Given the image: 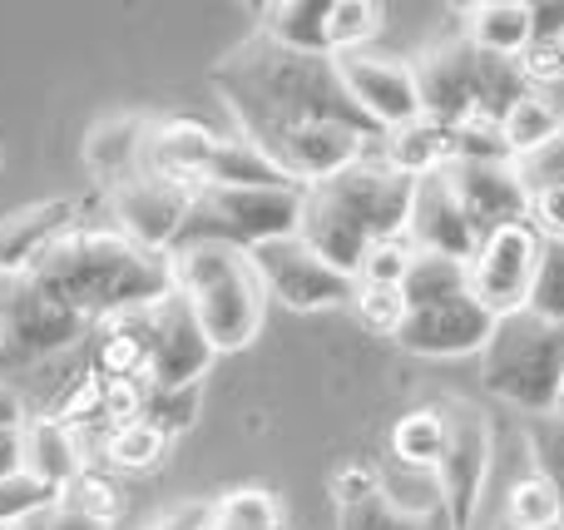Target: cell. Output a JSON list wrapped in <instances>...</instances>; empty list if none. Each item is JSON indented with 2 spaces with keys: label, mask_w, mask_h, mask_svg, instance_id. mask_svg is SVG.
Wrapping results in <instances>:
<instances>
[{
  "label": "cell",
  "mask_w": 564,
  "mask_h": 530,
  "mask_svg": "<svg viewBox=\"0 0 564 530\" xmlns=\"http://www.w3.org/2000/svg\"><path fill=\"white\" fill-rule=\"evenodd\" d=\"M214 85L224 89L234 119L243 125V139H253L258 149L307 125H351V129H367V134H381L351 105L347 85L337 75V60L297 55V50H282L268 35L238 45L214 69Z\"/></svg>",
  "instance_id": "6da1fadb"
},
{
  "label": "cell",
  "mask_w": 564,
  "mask_h": 530,
  "mask_svg": "<svg viewBox=\"0 0 564 530\" xmlns=\"http://www.w3.org/2000/svg\"><path fill=\"white\" fill-rule=\"evenodd\" d=\"M25 273L65 307H75L79 317H89L95 327L109 323V317L154 307L159 298L174 293L169 253H149L119 228H69Z\"/></svg>",
  "instance_id": "7a4b0ae2"
},
{
  "label": "cell",
  "mask_w": 564,
  "mask_h": 530,
  "mask_svg": "<svg viewBox=\"0 0 564 530\" xmlns=\"http://www.w3.org/2000/svg\"><path fill=\"white\" fill-rule=\"evenodd\" d=\"M411 194L416 179L387 169L381 159H357L351 169L322 179V184L302 188V224L297 238L332 268L357 278L361 258L377 244L406 238Z\"/></svg>",
  "instance_id": "3957f363"
},
{
  "label": "cell",
  "mask_w": 564,
  "mask_h": 530,
  "mask_svg": "<svg viewBox=\"0 0 564 530\" xmlns=\"http://www.w3.org/2000/svg\"><path fill=\"white\" fill-rule=\"evenodd\" d=\"M169 263H174V293L198 317L214 353H238L253 343L268 313V288L243 248L194 244L169 253Z\"/></svg>",
  "instance_id": "277c9868"
},
{
  "label": "cell",
  "mask_w": 564,
  "mask_h": 530,
  "mask_svg": "<svg viewBox=\"0 0 564 530\" xmlns=\"http://www.w3.org/2000/svg\"><path fill=\"white\" fill-rule=\"evenodd\" d=\"M416 85H421V115L431 125H441L446 134L460 125H476V119H496L500 125L506 109L530 95L520 60L480 55L466 35L431 50L416 65Z\"/></svg>",
  "instance_id": "5b68a950"
},
{
  "label": "cell",
  "mask_w": 564,
  "mask_h": 530,
  "mask_svg": "<svg viewBox=\"0 0 564 530\" xmlns=\"http://www.w3.org/2000/svg\"><path fill=\"white\" fill-rule=\"evenodd\" d=\"M480 382L490 397L525 417H555L564 387V327L530 307L496 317V333L480 347Z\"/></svg>",
  "instance_id": "8992f818"
},
{
  "label": "cell",
  "mask_w": 564,
  "mask_h": 530,
  "mask_svg": "<svg viewBox=\"0 0 564 530\" xmlns=\"http://www.w3.org/2000/svg\"><path fill=\"white\" fill-rule=\"evenodd\" d=\"M89 333L95 323L45 293L30 273L0 278V382L79 353Z\"/></svg>",
  "instance_id": "52a82bcc"
},
{
  "label": "cell",
  "mask_w": 564,
  "mask_h": 530,
  "mask_svg": "<svg viewBox=\"0 0 564 530\" xmlns=\"http://www.w3.org/2000/svg\"><path fill=\"white\" fill-rule=\"evenodd\" d=\"M302 224V188H194V208L178 234V248L194 244H228V248H253L273 244V238H292Z\"/></svg>",
  "instance_id": "ba28073f"
},
{
  "label": "cell",
  "mask_w": 564,
  "mask_h": 530,
  "mask_svg": "<svg viewBox=\"0 0 564 530\" xmlns=\"http://www.w3.org/2000/svg\"><path fill=\"white\" fill-rule=\"evenodd\" d=\"M381 25V6L371 0H273L263 6V35L297 55L337 60L361 50Z\"/></svg>",
  "instance_id": "9c48e42d"
},
{
  "label": "cell",
  "mask_w": 564,
  "mask_h": 530,
  "mask_svg": "<svg viewBox=\"0 0 564 530\" xmlns=\"http://www.w3.org/2000/svg\"><path fill=\"white\" fill-rule=\"evenodd\" d=\"M540 234L530 224H510L496 228L476 244V253L466 258V288L486 313L506 317L530 307V288L540 273Z\"/></svg>",
  "instance_id": "30bf717a"
},
{
  "label": "cell",
  "mask_w": 564,
  "mask_h": 530,
  "mask_svg": "<svg viewBox=\"0 0 564 530\" xmlns=\"http://www.w3.org/2000/svg\"><path fill=\"white\" fill-rule=\"evenodd\" d=\"M253 268L263 278L268 298H278L292 313H322V307H341L357 293V278L332 268L327 258H317L297 234L292 238H273V244L253 248Z\"/></svg>",
  "instance_id": "8fae6325"
},
{
  "label": "cell",
  "mask_w": 564,
  "mask_h": 530,
  "mask_svg": "<svg viewBox=\"0 0 564 530\" xmlns=\"http://www.w3.org/2000/svg\"><path fill=\"white\" fill-rule=\"evenodd\" d=\"M337 530H456L441 482L431 472H387L357 506H341Z\"/></svg>",
  "instance_id": "7c38bea8"
},
{
  "label": "cell",
  "mask_w": 564,
  "mask_h": 530,
  "mask_svg": "<svg viewBox=\"0 0 564 530\" xmlns=\"http://www.w3.org/2000/svg\"><path fill=\"white\" fill-rule=\"evenodd\" d=\"M144 382L149 387H198V377L214 367V347H208L198 317L188 313V303L178 293L159 298L154 307H144Z\"/></svg>",
  "instance_id": "4fadbf2b"
},
{
  "label": "cell",
  "mask_w": 564,
  "mask_h": 530,
  "mask_svg": "<svg viewBox=\"0 0 564 530\" xmlns=\"http://www.w3.org/2000/svg\"><path fill=\"white\" fill-rule=\"evenodd\" d=\"M446 452H441L436 482L441 496L451 506V521L456 530H466L476 521L480 491H486V472H490V422L480 407L470 402H446Z\"/></svg>",
  "instance_id": "5bb4252c"
},
{
  "label": "cell",
  "mask_w": 564,
  "mask_h": 530,
  "mask_svg": "<svg viewBox=\"0 0 564 530\" xmlns=\"http://www.w3.org/2000/svg\"><path fill=\"white\" fill-rule=\"evenodd\" d=\"M109 208H115V228L124 238H134L149 253H169L188 224L194 188L174 184V179H159V174H134L109 188Z\"/></svg>",
  "instance_id": "9a60e30c"
},
{
  "label": "cell",
  "mask_w": 564,
  "mask_h": 530,
  "mask_svg": "<svg viewBox=\"0 0 564 530\" xmlns=\"http://www.w3.org/2000/svg\"><path fill=\"white\" fill-rule=\"evenodd\" d=\"M337 75H341V85H347L351 105H357L381 134H391V129L421 119L416 65H406V60L351 50V55H337Z\"/></svg>",
  "instance_id": "2e32d148"
},
{
  "label": "cell",
  "mask_w": 564,
  "mask_h": 530,
  "mask_svg": "<svg viewBox=\"0 0 564 530\" xmlns=\"http://www.w3.org/2000/svg\"><path fill=\"white\" fill-rule=\"evenodd\" d=\"M446 179L480 238L510 224H530V188L510 159H456L446 164Z\"/></svg>",
  "instance_id": "e0dca14e"
},
{
  "label": "cell",
  "mask_w": 564,
  "mask_h": 530,
  "mask_svg": "<svg viewBox=\"0 0 564 530\" xmlns=\"http://www.w3.org/2000/svg\"><path fill=\"white\" fill-rule=\"evenodd\" d=\"M490 333H496V313H486L470 293H460L446 298V303L411 307L397 343L416 357H466L480 353L490 343Z\"/></svg>",
  "instance_id": "ac0fdd59"
},
{
  "label": "cell",
  "mask_w": 564,
  "mask_h": 530,
  "mask_svg": "<svg viewBox=\"0 0 564 530\" xmlns=\"http://www.w3.org/2000/svg\"><path fill=\"white\" fill-rule=\"evenodd\" d=\"M406 244L416 253H441V258H460L466 263L476 253L480 234L466 218L456 188H451L446 169L441 174L416 179V194H411V218H406Z\"/></svg>",
  "instance_id": "d6986e66"
},
{
  "label": "cell",
  "mask_w": 564,
  "mask_h": 530,
  "mask_svg": "<svg viewBox=\"0 0 564 530\" xmlns=\"http://www.w3.org/2000/svg\"><path fill=\"white\" fill-rule=\"evenodd\" d=\"M79 204L75 198H50V204H35V208H20L0 224V278H15L55 244L59 234L79 228Z\"/></svg>",
  "instance_id": "ffe728a7"
},
{
  "label": "cell",
  "mask_w": 564,
  "mask_h": 530,
  "mask_svg": "<svg viewBox=\"0 0 564 530\" xmlns=\"http://www.w3.org/2000/svg\"><path fill=\"white\" fill-rule=\"evenodd\" d=\"M466 40L480 55L496 60H525L530 50V6L525 0H480L466 10Z\"/></svg>",
  "instance_id": "44dd1931"
},
{
  "label": "cell",
  "mask_w": 564,
  "mask_h": 530,
  "mask_svg": "<svg viewBox=\"0 0 564 530\" xmlns=\"http://www.w3.org/2000/svg\"><path fill=\"white\" fill-rule=\"evenodd\" d=\"M204 184L214 188H302L292 184L288 174L253 144V139H218L214 154H208V169H204Z\"/></svg>",
  "instance_id": "7402d4cb"
},
{
  "label": "cell",
  "mask_w": 564,
  "mask_h": 530,
  "mask_svg": "<svg viewBox=\"0 0 564 530\" xmlns=\"http://www.w3.org/2000/svg\"><path fill=\"white\" fill-rule=\"evenodd\" d=\"M381 164L397 169V174H406V179L441 174V169L451 164V134L421 115V119H411V125L381 134Z\"/></svg>",
  "instance_id": "603a6c76"
},
{
  "label": "cell",
  "mask_w": 564,
  "mask_h": 530,
  "mask_svg": "<svg viewBox=\"0 0 564 530\" xmlns=\"http://www.w3.org/2000/svg\"><path fill=\"white\" fill-rule=\"evenodd\" d=\"M25 472L40 476V482H50V486H59V491L85 472V466H79V446H75V436H69L65 422H55V417L25 422Z\"/></svg>",
  "instance_id": "cb8c5ba5"
},
{
  "label": "cell",
  "mask_w": 564,
  "mask_h": 530,
  "mask_svg": "<svg viewBox=\"0 0 564 530\" xmlns=\"http://www.w3.org/2000/svg\"><path fill=\"white\" fill-rule=\"evenodd\" d=\"M144 119H105V125L89 129L85 159L109 188L124 184L139 174V149H144Z\"/></svg>",
  "instance_id": "d4e9b609"
},
{
  "label": "cell",
  "mask_w": 564,
  "mask_h": 530,
  "mask_svg": "<svg viewBox=\"0 0 564 530\" xmlns=\"http://www.w3.org/2000/svg\"><path fill=\"white\" fill-rule=\"evenodd\" d=\"M441 452H446V412L441 407H416L391 426V456L401 472H431L436 476Z\"/></svg>",
  "instance_id": "484cf974"
},
{
  "label": "cell",
  "mask_w": 564,
  "mask_h": 530,
  "mask_svg": "<svg viewBox=\"0 0 564 530\" xmlns=\"http://www.w3.org/2000/svg\"><path fill=\"white\" fill-rule=\"evenodd\" d=\"M564 129V115L550 99H540V95H525V99H516V105L506 109V119H500V134H506V149H510V159H530V154H540V149L550 144Z\"/></svg>",
  "instance_id": "4316f807"
},
{
  "label": "cell",
  "mask_w": 564,
  "mask_h": 530,
  "mask_svg": "<svg viewBox=\"0 0 564 530\" xmlns=\"http://www.w3.org/2000/svg\"><path fill=\"white\" fill-rule=\"evenodd\" d=\"M470 293L466 288V263L460 258H441V253H416L401 278V298H406V313L411 307H431V303H446V298Z\"/></svg>",
  "instance_id": "83f0119b"
},
{
  "label": "cell",
  "mask_w": 564,
  "mask_h": 530,
  "mask_svg": "<svg viewBox=\"0 0 564 530\" xmlns=\"http://www.w3.org/2000/svg\"><path fill=\"white\" fill-rule=\"evenodd\" d=\"M506 530H564L560 526V501L535 472L520 476L506 496Z\"/></svg>",
  "instance_id": "f1b7e54d"
},
{
  "label": "cell",
  "mask_w": 564,
  "mask_h": 530,
  "mask_svg": "<svg viewBox=\"0 0 564 530\" xmlns=\"http://www.w3.org/2000/svg\"><path fill=\"white\" fill-rule=\"evenodd\" d=\"M530 442V462H535V476L555 491L560 501V526H564V417H530L525 426Z\"/></svg>",
  "instance_id": "f546056e"
},
{
  "label": "cell",
  "mask_w": 564,
  "mask_h": 530,
  "mask_svg": "<svg viewBox=\"0 0 564 530\" xmlns=\"http://www.w3.org/2000/svg\"><path fill=\"white\" fill-rule=\"evenodd\" d=\"M169 436L159 432V426H149L144 417H134V422H119L115 432H109L105 442V456L115 466H124V472H144V466H154L159 456H164Z\"/></svg>",
  "instance_id": "4dcf8cb0"
},
{
  "label": "cell",
  "mask_w": 564,
  "mask_h": 530,
  "mask_svg": "<svg viewBox=\"0 0 564 530\" xmlns=\"http://www.w3.org/2000/svg\"><path fill=\"white\" fill-rule=\"evenodd\" d=\"M139 417H144L149 426H159L164 436L184 432L198 417V387H149L144 382V392H139Z\"/></svg>",
  "instance_id": "1f68e13d"
},
{
  "label": "cell",
  "mask_w": 564,
  "mask_h": 530,
  "mask_svg": "<svg viewBox=\"0 0 564 530\" xmlns=\"http://www.w3.org/2000/svg\"><path fill=\"white\" fill-rule=\"evenodd\" d=\"M55 501H59V486L40 482V476H30L25 466H20L15 476L0 482V530L30 521L35 511H45V506H55Z\"/></svg>",
  "instance_id": "d6a6232c"
},
{
  "label": "cell",
  "mask_w": 564,
  "mask_h": 530,
  "mask_svg": "<svg viewBox=\"0 0 564 530\" xmlns=\"http://www.w3.org/2000/svg\"><path fill=\"white\" fill-rule=\"evenodd\" d=\"M530 313L564 327V244L540 248V273H535V288H530Z\"/></svg>",
  "instance_id": "836d02e7"
},
{
  "label": "cell",
  "mask_w": 564,
  "mask_h": 530,
  "mask_svg": "<svg viewBox=\"0 0 564 530\" xmlns=\"http://www.w3.org/2000/svg\"><path fill=\"white\" fill-rule=\"evenodd\" d=\"M218 530H278V501L268 491H234L214 506Z\"/></svg>",
  "instance_id": "e575fe53"
},
{
  "label": "cell",
  "mask_w": 564,
  "mask_h": 530,
  "mask_svg": "<svg viewBox=\"0 0 564 530\" xmlns=\"http://www.w3.org/2000/svg\"><path fill=\"white\" fill-rule=\"evenodd\" d=\"M351 307H357L361 323H367L371 333H381V337H397L401 323H406V298H401V288L357 283V293H351Z\"/></svg>",
  "instance_id": "d590c367"
},
{
  "label": "cell",
  "mask_w": 564,
  "mask_h": 530,
  "mask_svg": "<svg viewBox=\"0 0 564 530\" xmlns=\"http://www.w3.org/2000/svg\"><path fill=\"white\" fill-rule=\"evenodd\" d=\"M411 258H416V248H411L406 238H391V244H377L367 258H361L357 283H371V288H401V278H406Z\"/></svg>",
  "instance_id": "8d00e7d4"
},
{
  "label": "cell",
  "mask_w": 564,
  "mask_h": 530,
  "mask_svg": "<svg viewBox=\"0 0 564 530\" xmlns=\"http://www.w3.org/2000/svg\"><path fill=\"white\" fill-rule=\"evenodd\" d=\"M520 179H525V188L530 194H540V188H560L564 184V129L555 139H550L540 154H530V159H520Z\"/></svg>",
  "instance_id": "74e56055"
},
{
  "label": "cell",
  "mask_w": 564,
  "mask_h": 530,
  "mask_svg": "<svg viewBox=\"0 0 564 530\" xmlns=\"http://www.w3.org/2000/svg\"><path fill=\"white\" fill-rule=\"evenodd\" d=\"M530 228L540 234V244H564V184L530 194Z\"/></svg>",
  "instance_id": "f35d334b"
},
{
  "label": "cell",
  "mask_w": 564,
  "mask_h": 530,
  "mask_svg": "<svg viewBox=\"0 0 564 530\" xmlns=\"http://www.w3.org/2000/svg\"><path fill=\"white\" fill-rule=\"evenodd\" d=\"M10 530H109V526L95 521V516H85L79 506L55 501V506H45V511H35L30 521H20V526H10Z\"/></svg>",
  "instance_id": "ab89813d"
},
{
  "label": "cell",
  "mask_w": 564,
  "mask_h": 530,
  "mask_svg": "<svg viewBox=\"0 0 564 530\" xmlns=\"http://www.w3.org/2000/svg\"><path fill=\"white\" fill-rule=\"evenodd\" d=\"M525 79H564V40H550V45H530L525 60H520Z\"/></svg>",
  "instance_id": "60d3db41"
},
{
  "label": "cell",
  "mask_w": 564,
  "mask_h": 530,
  "mask_svg": "<svg viewBox=\"0 0 564 530\" xmlns=\"http://www.w3.org/2000/svg\"><path fill=\"white\" fill-rule=\"evenodd\" d=\"M530 45H550L564 40V0H545V6H530Z\"/></svg>",
  "instance_id": "b9f144b4"
},
{
  "label": "cell",
  "mask_w": 564,
  "mask_h": 530,
  "mask_svg": "<svg viewBox=\"0 0 564 530\" xmlns=\"http://www.w3.org/2000/svg\"><path fill=\"white\" fill-rule=\"evenodd\" d=\"M25 466V422L20 426H0V482L15 476Z\"/></svg>",
  "instance_id": "7bdbcfd3"
},
{
  "label": "cell",
  "mask_w": 564,
  "mask_h": 530,
  "mask_svg": "<svg viewBox=\"0 0 564 530\" xmlns=\"http://www.w3.org/2000/svg\"><path fill=\"white\" fill-rule=\"evenodd\" d=\"M149 530H214V506H184V511L164 516V521Z\"/></svg>",
  "instance_id": "ee69618b"
},
{
  "label": "cell",
  "mask_w": 564,
  "mask_h": 530,
  "mask_svg": "<svg viewBox=\"0 0 564 530\" xmlns=\"http://www.w3.org/2000/svg\"><path fill=\"white\" fill-rule=\"evenodd\" d=\"M25 422V407H20V397L10 392L6 382H0V426H20Z\"/></svg>",
  "instance_id": "f6af8a7d"
},
{
  "label": "cell",
  "mask_w": 564,
  "mask_h": 530,
  "mask_svg": "<svg viewBox=\"0 0 564 530\" xmlns=\"http://www.w3.org/2000/svg\"><path fill=\"white\" fill-rule=\"evenodd\" d=\"M555 417H564V387H560V407H555Z\"/></svg>",
  "instance_id": "bcb514c9"
},
{
  "label": "cell",
  "mask_w": 564,
  "mask_h": 530,
  "mask_svg": "<svg viewBox=\"0 0 564 530\" xmlns=\"http://www.w3.org/2000/svg\"><path fill=\"white\" fill-rule=\"evenodd\" d=\"M214 530H218V526H214Z\"/></svg>",
  "instance_id": "7dc6e473"
}]
</instances>
